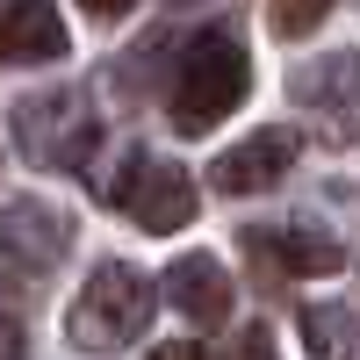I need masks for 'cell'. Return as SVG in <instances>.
Segmentation results:
<instances>
[{
    "mask_svg": "<svg viewBox=\"0 0 360 360\" xmlns=\"http://www.w3.org/2000/svg\"><path fill=\"white\" fill-rule=\"evenodd\" d=\"M65 58V22L51 0H8L0 8V65H51Z\"/></svg>",
    "mask_w": 360,
    "mask_h": 360,
    "instance_id": "obj_10",
    "label": "cell"
},
{
    "mask_svg": "<svg viewBox=\"0 0 360 360\" xmlns=\"http://www.w3.org/2000/svg\"><path fill=\"white\" fill-rule=\"evenodd\" d=\"M166 303L188 317V324H224L231 317V274H224V259H209V252H180L166 266Z\"/></svg>",
    "mask_w": 360,
    "mask_h": 360,
    "instance_id": "obj_9",
    "label": "cell"
},
{
    "mask_svg": "<svg viewBox=\"0 0 360 360\" xmlns=\"http://www.w3.org/2000/svg\"><path fill=\"white\" fill-rule=\"evenodd\" d=\"M266 8H274V29H281V37H310L339 0H266Z\"/></svg>",
    "mask_w": 360,
    "mask_h": 360,
    "instance_id": "obj_12",
    "label": "cell"
},
{
    "mask_svg": "<svg viewBox=\"0 0 360 360\" xmlns=\"http://www.w3.org/2000/svg\"><path fill=\"white\" fill-rule=\"evenodd\" d=\"M295 101L317 115L324 144H360V51H332L295 72Z\"/></svg>",
    "mask_w": 360,
    "mask_h": 360,
    "instance_id": "obj_5",
    "label": "cell"
},
{
    "mask_svg": "<svg viewBox=\"0 0 360 360\" xmlns=\"http://www.w3.org/2000/svg\"><path fill=\"white\" fill-rule=\"evenodd\" d=\"M144 360H209V353H202V346H188V339H166V346H152Z\"/></svg>",
    "mask_w": 360,
    "mask_h": 360,
    "instance_id": "obj_15",
    "label": "cell"
},
{
    "mask_svg": "<svg viewBox=\"0 0 360 360\" xmlns=\"http://www.w3.org/2000/svg\"><path fill=\"white\" fill-rule=\"evenodd\" d=\"M245 86H252V65H245V44L231 37V29H209V37H195L188 51H180V65H173V94H166V115H173V130H217L224 115L245 101Z\"/></svg>",
    "mask_w": 360,
    "mask_h": 360,
    "instance_id": "obj_1",
    "label": "cell"
},
{
    "mask_svg": "<svg viewBox=\"0 0 360 360\" xmlns=\"http://www.w3.org/2000/svg\"><path fill=\"white\" fill-rule=\"evenodd\" d=\"M79 8L94 15V22H115V15H130V0H79Z\"/></svg>",
    "mask_w": 360,
    "mask_h": 360,
    "instance_id": "obj_16",
    "label": "cell"
},
{
    "mask_svg": "<svg viewBox=\"0 0 360 360\" xmlns=\"http://www.w3.org/2000/svg\"><path fill=\"white\" fill-rule=\"evenodd\" d=\"M295 152H303L295 130H252L245 144H231V152L209 166V188L217 195H259V188H274V180L295 166Z\"/></svg>",
    "mask_w": 360,
    "mask_h": 360,
    "instance_id": "obj_7",
    "label": "cell"
},
{
    "mask_svg": "<svg viewBox=\"0 0 360 360\" xmlns=\"http://www.w3.org/2000/svg\"><path fill=\"white\" fill-rule=\"evenodd\" d=\"M152 310H159V303H152V281H144L137 266H123V259H101L94 274H86V288H79L65 332H72V346H86V353H115V346H137V339H144Z\"/></svg>",
    "mask_w": 360,
    "mask_h": 360,
    "instance_id": "obj_2",
    "label": "cell"
},
{
    "mask_svg": "<svg viewBox=\"0 0 360 360\" xmlns=\"http://www.w3.org/2000/svg\"><path fill=\"white\" fill-rule=\"evenodd\" d=\"M303 346L310 360H360V324L339 303H310L303 310Z\"/></svg>",
    "mask_w": 360,
    "mask_h": 360,
    "instance_id": "obj_11",
    "label": "cell"
},
{
    "mask_svg": "<svg viewBox=\"0 0 360 360\" xmlns=\"http://www.w3.org/2000/svg\"><path fill=\"white\" fill-rule=\"evenodd\" d=\"M245 252L266 259L274 274H295V281H310V274H339L346 266V245L332 231H317V224H274V231H245Z\"/></svg>",
    "mask_w": 360,
    "mask_h": 360,
    "instance_id": "obj_8",
    "label": "cell"
},
{
    "mask_svg": "<svg viewBox=\"0 0 360 360\" xmlns=\"http://www.w3.org/2000/svg\"><path fill=\"white\" fill-rule=\"evenodd\" d=\"M231 360H274V332H266V324H245L238 346H231Z\"/></svg>",
    "mask_w": 360,
    "mask_h": 360,
    "instance_id": "obj_13",
    "label": "cell"
},
{
    "mask_svg": "<svg viewBox=\"0 0 360 360\" xmlns=\"http://www.w3.org/2000/svg\"><path fill=\"white\" fill-rule=\"evenodd\" d=\"M15 144L29 166H51V173H79L101 144V115L79 86H44L15 108Z\"/></svg>",
    "mask_w": 360,
    "mask_h": 360,
    "instance_id": "obj_3",
    "label": "cell"
},
{
    "mask_svg": "<svg viewBox=\"0 0 360 360\" xmlns=\"http://www.w3.org/2000/svg\"><path fill=\"white\" fill-rule=\"evenodd\" d=\"M65 245H72V217L58 202H8L0 209V259L8 266H22V274H51L58 259H65Z\"/></svg>",
    "mask_w": 360,
    "mask_h": 360,
    "instance_id": "obj_6",
    "label": "cell"
},
{
    "mask_svg": "<svg viewBox=\"0 0 360 360\" xmlns=\"http://www.w3.org/2000/svg\"><path fill=\"white\" fill-rule=\"evenodd\" d=\"M0 360H29V339H22L15 317H0Z\"/></svg>",
    "mask_w": 360,
    "mask_h": 360,
    "instance_id": "obj_14",
    "label": "cell"
},
{
    "mask_svg": "<svg viewBox=\"0 0 360 360\" xmlns=\"http://www.w3.org/2000/svg\"><path fill=\"white\" fill-rule=\"evenodd\" d=\"M108 202L123 209L130 224H144V231H180V224L195 217V180L180 173L173 159L130 152L123 173H115V188H108Z\"/></svg>",
    "mask_w": 360,
    "mask_h": 360,
    "instance_id": "obj_4",
    "label": "cell"
}]
</instances>
